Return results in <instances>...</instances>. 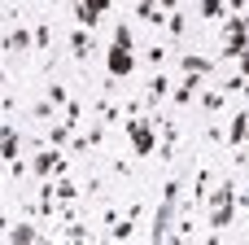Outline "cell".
I'll use <instances>...</instances> for the list:
<instances>
[{"instance_id": "cell-16", "label": "cell", "mask_w": 249, "mask_h": 245, "mask_svg": "<svg viewBox=\"0 0 249 245\" xmlns=\"http://www.w3.org/2000/svg\"><path fill=\"white\" fill-rule=\"evenodd\" d=\"M236 210H241L236 202H223V206H214V210H210V228H232V224H236Z\"/></svg>"}, {"instance_id": "cell-36", "label": "cell", "mask_w": 249, "mask_h": 245, "mask_svg": "<svg viewBox=\"0 0 249 245\" xmlns=\"http://www.w3.org/2000/svg\"><path fill=\"white\" fill-rule=\"evenodd\" d=\"M83 193H105V180H96V175H92V180L83 184Z\"/></svg>"}, {"instance_id": "cell-43", "label": "cell", "mask_w": 249, "mask_h": 245, "mask_svg": "<svg viewBox=\"0 0 249 245\" xmlns=\"http://www.w3.org/2000/svg\"><path fill=\"white\" fill-rule=\"evenodd\" d=\"M70 4H83V0H70Z\"/></svg>"}, {"instance_id": "cell-17", "label": "cell", "mask_w": 249, "mask_h": 245, "mask_svg": "<svg viewBox=\"0 0 249 245\" xmlns=\"http://www.w3.org/2000/svg\"><path fill=\"white\" fill-rule=\"evenodd\" d=\"M197 18H206V22H223V18H228V0H197Z\"/></svg>"}, {"instance_id": "cell-15", "label": "cell", "mask_w": 249, "mask_h": 245, "mask_svg": "<svg viewBox=\"0 0 249 245\" xmlns=\"http://www.w3.org/2000/svg\"><path fill=\"white\" fill-rule=\"evenodd\" d=\"M92 110L105 118V127H109V123H123V105H114V101H109V92H105V96H96V101H92Z\"/></svg>"}, {"instance_id": "cell-21", "label": "cell", "mask_w": 249, "mask_h": 245, "mask_svg": "<svg viewBox=\"0 0 249 245\" xmlns=\"http://www.w3.org/2000/svg\"><path fill=\"white\" fill-rule=\"evenodd\" d=\"M236 193H241V188H236L232 180H223V184H219L214 193H206V206L214 210V206H223V202H236Z\"/></svg>"}, {"instance_id": "cell-44", "label": "cell", "mask_w": 249, "mask_h": 245, "mask_svg": "<svg viewBox=\"0 0 249 245\" xmlns=\"http://www.w3.org/2000/svg\"><path fill=\"white\" fill-rule=\"evenodd\" d=\"M0 184H4V175H0Z\"/></svg>"}, {"instance_id": "cell-4", "label": "cell", "mask_w": 249, "mask_h": 245, "mask_svg": "<svg viewBox=\"0 0 249 245\" xmlns=\"http://www.w3.org/2000/svg\"><path fill=\"white\" fill-rule=\"evenodd\" d=\"M175 215H179V202H162V206H158V215H153V228H149V241H153V245L171 241V228H175Z\"/></svg>"}, {"instance_id": "cell-42", "label": "cell", "mask_w": 249, "mask_h": 245, "mask_svg": "<svg viewBox=\"0 0 249 245\" xmlns=\"http://www.w3.org/2000/svg\"><path fill=\"white\" fill-rule=\"evenodd\" d=\"M241 96H249V83H245V92H241Z\"/></svg>"}, {"instance_id": "cell-34", "label": "cell", "mask_w": 249, "mask_h": 245, "mask_svg": "<svg viewBox=\"0 0 249 245\" xmlns=\"http://www.w3.org/2000/svg\"><path fill=\"white\" fill-rule=\"evenodd\" d=\"M206 140H210V145H228V127H223V123H210V127H206Z\"/></svg>"}, {"instance_id": "cell-29", "label": "cell", "mask_w": 249, "mask_h": 245, "mask_svg": "<svg viewBox=\"0 0 249 245\" xmlns=\"http://www.w3.org/2000/svg\"><path fill=\"white\" fill-rule=\"evenodd\" d=\"M144 61H149L153 70H166V48H162V44H149V48H144Z\"/></svg>"}, {"instance_id": "cell-37", "label": "cell", "mask_w": 249, "mask_h": 245, "mask_svg": "<svg viewBox=\"0 0 249 245\" xmlns=\"http://www.w3.org/2000/svg\"><path fill=\"white\" fill-rule=\"evenodd\" d=\"M249 9V0H228V13H245Z\"/></svg>"}, {"instance_id": "cell-10", "label": "cell", "mask_w": 249, "mask_h": 245, "mask_svg": "<svg viewBox=\"0 0 249 245\" xmlns=\"http://www.w3.org/2000/svg\"><path fill=\"white\" fill-rule=\"evenodd\" d=\"M13 158H22V136L13 123H0V162H13Z\"/></svg>"}, {"instance_id": "cell-5", "label": "cell", "mask_w": 249, "mask_h": 245, "mask_svg": "<svg viewBox=\"0 0 249 245\" xmlns=\"http://www.w3.org/2000/svg\"><path fill=\"white\" fill-rule=\"evenodd\" d=\"M0 48H4V53H18V57H26V53H35V31H31V26H22V22H13Z\"/></svg>"}, {"instance_id": "cell-19", "label": "cell", "mask_w": 249, "mask_h": 245, "mask_svg": "<svg viewBox=\"0 0 249 245\" xmlns=\"http://www.w3.org/2000/svg\"><path fill=\"white\" fill-rule=\"evenodd\" d=\"M162 31H166L171 39H184V35H188V13H184V9L166 13V26H162Z\"/></svg>"}, {"instance_id": "cell-9", "label": "cell", "mask_w": 249, "mask_h": 245, "mask_svg": "<svg viewBox=\"0 0 249 245\" xmlns=\"http://www.w3.org/2000/svg\"><path fill=\"white\" fill-rule=\"evenodd\" d=\"M197 96H201V75H184V79L171 88V101H175L179 110H184V105H193Z\"/></svg>"}, {"instance_id": "cell-8", "label": "cell", "mask_w": 249, "mask_h": 245, "mask_svg": "<svg viewBox=\"0 0 249 245\" xmlns=\"http://www.w3.org/2000/svg\"><path fill=\"white\" fill-rule=\"evenodd\" d=\"M105 13H109V0H83V4H74V22L88 26V31H96V22Z\"/></svg>"}, {"instance_id": "cell-30", "label": "cell", "mask_w": 249, "mask_h": 245, "mask_svg": "<svg viewBox=\"0 0 249 245\" xmlns=\"http://www.w3.org/2000/svg\"><path fill=\"white\" fill-rule=\"evenodd\" d=\"M61 118H66V123H70V127L79 132V127H83V105H79V101H66V110H61Z\"/></svg>"}, {"instance_id": "cell-23", "label": "cell", "mask_w": 249, "mask_h": 245, "mask_svg": "<svg viewBox=\"0 0 249 245\" xmlns=\"http://www.w3.org/2000/svg\"><path fill=\"white\" fill-rule=\"evenodd\" d=\"M223 105H228V96H223V88H210V92L201 88V110H206V114H219Z\"/></svg>"}, {"instance_id": "cell-6", "label": "cell", "mask_w": 249, "mask_h": 245, "mask_svg": "<svg viewBox=\"0 0 249 245\" xmlns=\"http://www.w3.org/2000/svg\"><path fill=\"white\" fill-rule=\"evenodd\" d=\"M35 219L39 224H53L57 219V188H53V180H44L39 193H35Z\"/></svg>"}, {"instance_id": "cell-25", "label": "cell", "mask_w": 249, "mask_h": 245, "mask_svg": "<svg viewBox=\"0 0 249 245\" xmlns=\"http://www.w3.org/2000/svg\"><path fill=\"white\" fill-rule=\"evenodd\" d=\"M61 237H66V241H92L96 232H92L88 224H79V219H70V224H61Z\"/></svg>"}, {"instance_id": "cell-39", "label": "cell", "mask_w": 249, "mask_h": 245, "mask_svg": "<svg viewBox=\"0 0 249 245\" xmlns=\"http://www.w3.org/2000/svg\"><path fill=\"white\" fill-rule=\"evenodd\" d=\"M236 206H241V210H249V188H241V193H236Z\"/></svg>"}, {"instance_id": "cell-22", "label": "cell", "mask_w": 249, "mask_h": 245, "mask_svg": "<svg viewBox=\"0 0 249 245\" xmlns=\"http://www.w3.org/2000/svg\"><path fill=\"white\" fill-rule=\"evenodd\" d=\"M48 48H53V22L39 18L35 22V53H48Z\"/></svg>"}, {"instance_id": "cell-2", "label": "cell", "mask_w": 249, "mask_h": 245, "mask_svg": "<svg viewBox=\"0 0 249 245\" xmlns=\"http://www.w3.org/2000/svg\"><path fill=\"white\" fill-rule=\"evenodd\" d=\"M31 175H39V180H53V175H70V158H66V149H39V153H31Z\"/></svg>"}, {"instance_id": "cell-18", "label": "cell", "mask_w": 249, "mask_h": 245, "mask_svg": "<svg viewBox=\"0 0 249 245\" xmlns=\"http://www.w3.org/2000/svg\"><path fill=\"white\" fill-rule=\"evenodd\" d=\"M245 132H249V118L245 114H232V123H228V149H241L245 145Z\"/></svg>"}, {"instance_id": "cell-11", "label": "cell", "mask_w": 249, "mask_h": 245, "mask_svg": "<svg viewBox=\"0 0 249 245\" xmlns=\"http://www.w3.org/2000/svg\"><path fill=\"white\" fill-rule=\"evenodd\" d=\"M4 241H9V245H35V241H44V232H39L31 219H22V224H9Z\"/></svg>"}, {"instance_id": "cell-31", "label": "cell", "mask_w": 249, "mask_h": 245, "mask_svg": "<svg viewBox=\"0 0 249 245\" xmlns=\"http://www.w3.org/2000/svg\"><path fill=\"white\" fill-rule=\"evenodd\" d=\"M44 96H48V101H53L57 110H66V101H70V92H66L61 83H48V92H44Z\"/></svg>"}, {"instance_id": "cell-32", "label": "cell", "mask_w": 249, "mask_h": 245, "mask_svg": "<svg viewBox=\"0 0 249 245\" xmlns=\"http://www.w3.org/2000/svg\"><path fill=\"white\" fill-rule=\"evenodd\" d=\"M184 197V180H166L162 184V202H179Z\"/></svg>"}, {"instance_id": "cell-13", "label": "cell", "mask_w": 249, "mask_h": 245, "mask_svg": "<svg viewBox=\"0 0 249 245\" xmlns=\"http://www.w3.org/2000/svg\"><path fill=\"white\" fill-rule=\"evenodd\" d=\"M179 66H184V75H201V79H206V75L214 70V57H201V53H184V57H179Z\"/></svg>"}, {"instance_id": "cell-38", "label": "cell", "mask_w": 249, "mask_h": 245, "mask_svg": "<svg viewBox=\"0 0 249 245\" xmlns=\"http://www.w3.org/2000/svg\"><path fill=\"white\" fill-rule=\"evenodd\" d=\"M158 9H162V13H175V9H179V0H158Z\"/></svg>"}, {"instance_id": "cell-12", "label": "cell", "mask_w": 249, "mask_h": 245, "mask_svg": "<svg viewBox=\"0 0 249 245\" xmlns=\"http://www.w3.org/2000/svg\"><path fill=\"white\" fill-rule=\"evenodd\" d=\"M92 53H96L92 31H88V26H74V31H70V57H74V61H88Z\"/></svg>"}, {"instance_id": "cell-1", "label": "cell", "mask_w": 249, "mask_h": 245, "mask_svg": "<svg viewBox=\"0 0 249 245\" xmlns=\"http://www.w3.org/2000/svg\"><path fill=\"white\" fill-rule=\"evenodd\" d=\"M127 127V140H131V149H136V158H149L153 149H158V127H162V118H127L123 123Z\"/></svg>"}, {"instance_id": "cell-27", "label": "cell", "mask_w": 249, "mask_h": 245, "mask_svg": "<svg viewBox=\"0 0 249 245\" xmlns=\"http://www.w3.org/2000/svg\"><path fill=\"white\" fill-rule=\"evenodd\" d=\"M31 118H35V123H53V118H57V105L44 96V101H35V105H31Z\"/></svg>"}, {"instance_id": "cell-33", "label": "cell", "mask_w": 249, "mask_h": 245, "mask_svg": "<svg viewBox=\"0 0 249 245\" xmlns=\"http://www.w3.org/2000/svg\"><path fill=\"white\" fill-rule=\"evenodd\" d=\"M140 110H144V96H140V101L127 96V101H123V123H127V118H140Z\"/></svg>"}, {"instance_id": "cell-45", "label": "cell", "mask_w": 249, "mask_h": 245, "mask_svg": "<svg viewBox=\"0 0 249 245\" xmlns=\"http://www.w3.org/2000/svg\"><path fill=\"white\" fill-rule=\"evenodd\" d=\"M245 118H249V110H245Z\"/></svg>"}, {"instance_id": "cell-14", "label": "cell", "mask_w": 249, "mask_h": 245, "mask_svg": "<svg viewBox=\"0 0 249 245\" xmlns=\"http://www.w3.org/2000/svg\"><path fill=\"white\" fill-rule=\"evenodd\" d=\"M162 162H175V145H179V123H162Z\"/></svg>"}, {"instance_id": "cell-3", "label": "cell", "mask_w": 249, "mask_h": 245, "mask_svg": "<svg viewBox=\"0 0 249 245\" xmlns=\"http://www.w3.org/2000/svg\"><path fill=\"white\" fill-rule=\"evenodd\" d=\"M105 70H109L114 79H131V75H136V48L109 44V48H105Z\"/></svg>"}, {"instance_id": "cell-20", "label": "cell", "mask_w": 249, "mask_h": 245, "mask_svg": "<svg viewBox=\"0 0 249 245\" xmlns=\"http://www.w3.org/2000/svg\"><path fill=\"white\" fill-rule=\"evenodd\" d=\"M70 136H74V127H70L66 118H61V123H48V145H53V149H66Z\"/></svg>"}, {"instance_id": "cell-7", "label": "cell", "mask_w": 249, "mask_h": 245, "mask_svg": "<svg viewBox=\"0 0 249 245\" xmlns=\"http://www.w3.org/2000/svg\"><path fill=\"white\" fill-rule=\"evenodd\" d=\"M171 88H175V83H171V75H166V70H158V75L149 79V88H144V105H149V110H158L162 101H171Z\"/></svg>"}, {"instance_id": "cell-26", "label": "cell", "mask_w": 249, "mask_h": 245, "mask_svg": "<svg viewBox=\"0 0 249 245\" xmlns=\"http://www.w3.org/2000/svg\"><path fill=\"white\" fill-rule=\"evenodd\" d=\"M210 180H214V175H210V167H201V171H197V180H193V193H188V197H193V202H206Z\"/></svg>"}, {"instance_id": "cell-40", "label": "cell", "mask_w": 249, "mask_h": 245, "mask_svg": "<svg viewBox=\"0 0 249 245\" xmlns=\"http://www.w3.org/2000/svg\"><path fill=\"white\" fill-rule=\"evenodd\" d=\"M249 158V132H245V145H241V158H236V162H245Z\"/></svg>"}, {"instance_id": "cell-35", "label": "cell", "mask_w": 249, "mask_h": 245, "mask_svg": "<svg viewBox=\"0 0 249 245\" xmlns=\"http://www.w3.org/2000/svg\"><path fill=\"white\" fill-rule=\"evenodd\" d=\"M114 175H118V180H131V162L118 158V162H114Z\"/></svg>"}, {"instance_id": "cell-28", "label": "cell", "mask_w": 249, "mask_h": 245, "mask_svg": "<svg viewBox=\"0 0 249 245\" xmlns=\"http://www.w3.org/2000/svg\"><path fill=\"white\" fill-rule=\"evenodd\" d=\"M114 44H118V48H136V31H131L127 22H118V26H114Z\"/></svg>"}, {"instance_id": "cell-41", "label": "cell", "mask_w": 249, "mask_h": 245, "mask_svg": "<svg viewBox=\"0 0 249 245\" xmlns=\"http://www.w3.org/2000/svg\"><path fill=\"white\" fill-rule=\"evenodd\" d=\"M4 232H9V215H0V237H4Z\"/></svg>"}, {"instance_id": "cell-24", "label": "cell", "mask_w": 249, "mask_h": 245, "mask_svg": "<svg viewBox=\"0 0 249 245\" xmlns=\"http://www.w3.org/2000/svg\"><path fill=\"white\" fill-rule=\"evenodd\" d=\"M171 241H197V224H193V215H179V224L171 228Z\"/></svg>"}]
</instances>
